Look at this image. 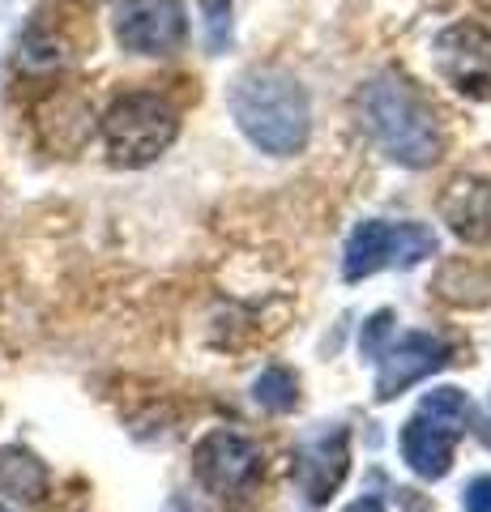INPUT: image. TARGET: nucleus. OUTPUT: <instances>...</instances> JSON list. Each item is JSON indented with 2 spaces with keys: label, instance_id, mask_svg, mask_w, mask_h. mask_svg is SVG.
<instances>
[{
  "label": "nucleus",
  "instance_id": "ddd939ff",
  "mask_svg": "<svg viewBox=\"0 0 491 512\" xmlns=\"http://www.w3.org/2000/svg\"><path fill=\"white\" fill-rule=\"evenodd\" d=\"M419 414H423V419H432V423H440L445 431H453L457 440H462L466 431H474V406H470V397L462 389H453V384L427 389L423 402H419Z\"/></svg>",
  "mask_w": 491,
  "mask_h": 512
},
{
  "label": "nucleus",
  "instance_id": "f3484780",
  "mask_svg": "<svg viewBox=\"0 0 491 512\" xmlns=\"http://www.w3.org/2000/svg\"><path fill=\"white\" fill-rule=\"evenodd\" d=\"M462 508L466 512H491V474H474L466 491H462Z\"/></svg>",
  "mask_w": 491,
  "mask_h": 512
},
{
  "label": "nucleus",
  "instance_id": "4468645a",
  "mask_svg": "<svg viewBox=\"0 0 491 512\" xmlns=\"http://www.w3.org/2000/svg\"><path fill=\"white\" fill-rule=\"evenodd\" d=\"M252 402L269 414H291L299 406V380L287 367H265V372L252 380Z\"/></svg>",
  "mask_w": 491,
  "mask_h": 512
},
{
  "label": "nucleus",
  "instance_id": "423d86ee",
  "mask_svg": "<svg viewBox=\"0 0 491 512\" xmlns=\"http://www.w3.org/2000/svg\"><path fill=\"white\" fill-rule=\"evenodd\" d=\"M432 64L466 99H491V30L479 22H453L432 39Z\"/></svg>",
  "mask_w": 491,
  "mask_h": 512
},
{
  "label": "nucleus",
  "instance_id": "0eeeda50",
  "mask_svg": "<svg viewBox=\"0 0 491 512\" xmlns=\"http://www.w3.org/2000/svg\"><path fill=\"white\" fill-rule=\"evenodd\" d=\"M351 470V431L342 423H325L295 444L291 478L308 504H329Z\"/></svg>",
  "mask_w": 491,
  "mask_h": 512
},
{
  "label": "nucleus",
  "instance_id": "7ed1b4c3",
  "mask_svg": "<svg viewBox=\"0 0 491 512\" xmlns=\"http://www.w3.org/2000/svg\"><path fill=\"white\" fill-rule=\"evenodd\" d=\"M180 137V116L163 94L133 90L107 107L103 116V141L107 158L116 167H150L154 158L171 150V141Z\"/></svg>",
  "mask_w": 491,
  "mask_h": 512
},
{
  "label": "nucleus",
  "instance_id": "9d476101",
  "mask_svg": "<svg viewBox=\"0 0 491 512\" xmlns=\"http://www.w3.org/2000/svg\"><path fill=\"white\" fill-rule=\"evenodd\" d=\"M453 444H457L453 431L423 419V414H415V419L402 427V461L423 483H440V478L453 470Z\"/></svg>",
  "mask_w": 491,
  "mask_h": 512
},
{
  "label": "nucleus",
  "instance_id": "2eb2a0df",
  "mask_svg": "<svg viewBox=\"0 0 491 512\" xmlns=\"http://www.w3.org/2000/svg\"><path fill=\"white\" fill-rule=\"evenodd\" d=\"M201 5V26H205V52L210 56H223L231 47V35H235V5L231 0H197Z\"/></svg>",
  "mask_w": 491,
  "mask_h": 512
},
{
  "label": "nucleus",
  "instance_id": "1a4fd4ad",
  "mask_svg": "<svg viewBox=\"0 0 491 512\" xmlns=\"http://www.w3.org/2000/svg\"><path fill=\"white\" fill-rule=\"evenodd\" d=\"M453 359V346L445 338H436V333H393V342L385 346V355L376 359V402H393V397H402L410 384H419L427 376L445 372Z\"/></svg>",
  "mask_w": 491,
  "mask_h": 512
},
{
  "label": "nucleus",
  "instance_id": "f257e3e1",
  "mask_svg": "<svg viewBox=\"0 0 491 512\" xmlns=\"http://www.w3.org/2000/svg\"><path fill=\"white\" fill-rule=\"evenodd\" d=\"M359 124L368 133L385 158H393L398 167L423 171L432 167L440 150H445V133L436 124V111L423 94L410 86V77L398 69H380L359 86Z\"/></svg>",
  "mask_w": 491,
  "mask_h": 512
},
{
  "label": "nucleus",
  "instance_id": "20e7f679",
  "mask_svg": "<svg viewBox=\"0 0 491 512\" xmlns=\"http://www.w3.org/2000/svg\"><path fill=\"white\" fill-rule=\"evenodd\" d=\"M436 252V231L423 222H385L368 218L346 239L342 252V278L363 282L380 269H415Z\"/></svg>",
  "mask_w": 491,
  "mask_h": 512
},
{
  "label": "nucleus",
  "instance_id": "39448f33",
  "mask_svg": "<svg viewBox=\"0 0 491 512\" xmlns=\"http://www.w3.org/2000/svg\"><path fill=\"white\" fill-rule=\"evenodd\" d=\"M265 470V453L257 440L240 436V431H210L193 448V474L197 483L218 495V500H240L257 487V478Z\"/></svg>",
  "mask_w": 491,
  "mask_h": 512
},
{
  "label": "nucleus",
  "instance_id": "9b49d317",
  "mask_svg": "<svg viewBox=\"0 0 491 512\" xmlns=\"http://www.w3.org/2000/svg\"><path fill=\"white\" fill-rule=\"evenodd\" d=\"M440 214L470 244H491V180H453Z\"/></svg>",
  "mask_w": 491,
  "mask_h": 512
},
{
  "label": "nucleus",
  "instance_id": "a211bd4d",
  "mask_svg": "<svg viewBox=\"0 0 491 512\" xmlns=\"http://www.w3.org/2000/svg\"><path fill=\"white\" fill-rule=\"evenodd\" d=\"M342 512H385V508H380V500H372V495H368V500H355L351 508H342Z\"/></svg>",
  "mask_w": 491,
  "mask_h": 512
},
{
  "label": "nucleus",
  "instance_id": "dca6fc26",
  "mask_svg": "<svg viewBox=\"0 0 491 512\" xmlns=\"http://www.w3.org/2000/svg\"><path fill=\"white\" fill-rule=\"evenodd\" d=\"M389 342H393V312L380 308V312L368 316V325H363V333H359V355L368 363H376L380 355H385Z\"/></svg>",
  "mask_w": 491,
  "mask_h": 512
},
{
  "label": "nucleus",
  "instance_id": "6ab92c4d",
  "mask_svg": "<svg viewBox=\"0 0 491 512\" xmlns=\"http://www.w3.org/2000/svg\"><path fill=\"white\" fill-rule=\"evenodd\" d=\"M0 512H9V508H5V504H0Z\"/></svg>",
  "mask_w": 491,
  "mask_h": 512
},
{
  "label": "nucleus",
  "instance_id": "f03ea898",
  "mask_svg": "<svg viewBox=\"0 0 491 512\" xmlns=\"http://www.w3.org/2000/svg\"><path fill=\"white\" fill-rule=\"evenodd\" d=\"M231 120L269 158H295L312 137V103L287 69H248L227 94Z\"/></svg>",
  "mask_w": 491,
  "mask_h": 512
},
{
  "label": "nucleus",
  "instance_id": "6e6552de",
  "mask_svg": "<svg viewBox=\"0 0 491 512\" xmlns=\"http://www.w3.org/2000/svg\"><path fill=\"white\" fill-rule=\"evenodd\" d=\"M116 39L133 56H176L188 39L180 0H120Z\"/></svg>",
  "mask_w": 491,
  "mask_h": 512
},
{
  "label": "nucleus",
  "instance_id": "f8f14e48",
  "mask_svg": "<svg viewBox=\"0 0 491 512\" xmlns=\"http://www.w3.org/2000/svg\"><path fill=\"white\" fill-rule=\"evenodd\" d=\"M0 495L22 504H39L47 495V466L22 444L0 448Z\"/></svg>",
  "mask_w": 491,
  "mask_h": 512
}]
</instances>
